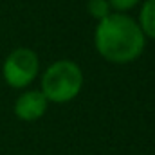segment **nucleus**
I'll return each instance as SVG.
<instances>
[{
  "mask_svg": "<svg viewBox=\"0 0 155 155\" xmlns=\"http://www.w3.org/2000/svg\"><path fill=\"white\" fill-rule=\"evenodd\" d=\"M94 43L105 60L114 63H128L143 52L146 36L132 16L123 13H110L99 20Z\"/></svg>",
  "mask_w": 155,
  "mask_h": 155,
  "instance_id": "1",
  "label": "nucleus"
},
{
  "mask_svg": "<svg viewBox=\"0 0 155 155\" xmlns=\"http://www.w3.org/2000/svg\"><path fill=\"white\" fill-rule=\"evenodd\" d=\"M83 85V72L72 60H58L41 76V94L47 101L65 103L74 99Z\"/></svg>",
  "mask_w": 155,
  "mask_h": 155,
  "instance_id": "2",
  "label": "nucleus"
},
{
  "mask_svg": "<svg viewBox=\"0 0 155 155\" xmlns=\"http://www.w3.org/2000/svg\"><path fill=\"white\" fill-rule=\"evenodd\" d=\"M38 69L40 61L36 52L27 47H20L9 52L2 67V74L7 85H11L13 88H22V87H27L36 78Z\"/></svg>",
  "mask_w": 155,
  "mask_h": 155,
  "instance_id": "3",
  "label": "nucleus"
},
{
  "mask_svg": "<svg viewBox=\"0 0 155 155\" xmlns=\"http://www.w3.org/2000/svg\"><path fill=\"white\" fill-rule=\"evenodd\" d=\"M47 97L41 90H27L20 94L15 101V116L22 121H36L47 110Z\"/></svg>",
  "mask_w": 155,
  "mask_h": 155,
  "instance_id": "4",
  "label": "nucleus"
},
{
  "mask_svg": "<svg viewBox=\"0 0 155 155\" xmlns=\"http://www.w3.org/2000/svg\"><path fill=\"white\" fill-rule=\"evenodd\" d=\"M139 27L144 36L155 38V0H146L139 13Z\"/></svg>",
  "mask_w": 155,
  "mask_h": 155,
  "instance_id": "5",
  "label": "nucleus"
},
{
  "mask_svg": "<svg viewBox=\"0 0 155 155\" xmlns=\"http://www.w3.org/2000/svg\"><path fill=\"white\" fill-rule=\"evenodd\" d=\"M87 11L96 20H103L105 16L110 15V4H108V0H88L87 2Z\"/></svg>",
  "mask_w": 155,
  "mask_h": 155,
  "instance_id": "6",
  "label": "nucleus"
},
{
  "mask_svg": "<svg viewBox=\"0 0 155 155\" xmlns=\"http://www.w3.org/2000/svg\"><path fill=\"white\" fill-rule=\"evenodd\" d=\"M108 4H110V7L116 9L117 13H123V11L132 9L134 5H137L139 0H108Z\"/></svg>",
  "mask_w": 155,
  "mask_h": 155,
  "instance_id": "7",
  "label": "nucleus"
}]
</instances>
